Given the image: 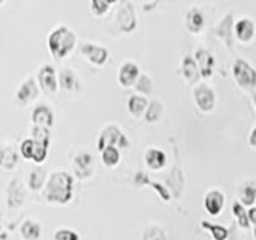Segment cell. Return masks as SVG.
<instances>
[{
    "mask_svg": "<svg viewBox=\"0 0 256 240\" xmlns=\"http://www.w3.org/2000/svg\"><path fill=\"white\" fill-rule=\"evenodd\" d=\"M74 176L68 172H53L42 194L45 202L53 205H68L74 197Z\"/></svg>",
    "mask_w": 256,
    "mask_h": 240,
    "instance_id": "cell-1",
    "label": "cell"
},
{
    "mask_svg": "<svg viewBox=\"0 0 256 240\" xmlns=\"http://www.w3.org/2000/svg\"><path fill=\"white\" fill-rule=\"evenodd\" d=\"M77 45V36L69 26H56L50 30V34L46 37V46L48 52L56 61L66 60L68 56L74 52Z\"/></svg>",
    "mask_w": 256,
    "mask_h": 240,
    "instance_id": "cell-2",
    "label": "cell"
},
{
    "mask_svg": "<svg viewBox=\"0 0 256 240\" xmlns=\"http://www.w3.org/2000/svg\"><path fill=\"white\" fill-rule=\"evenodd\" d=\"M96 148H98L100 152H102L106 148L126 149V148H130V140L126 138V134L122 132L120 126L108 125L101 130L98 141H96Z\"/></svg>",
    "mask_w": 256,
    "mask_h": 240,
    "instance_id": "cell-3",
    "label": "cell"
},
{
    "mask_svg": "<svg viewBox=\"0 0 256 240\" xmlns=\"http://www.w3.org/2000/svg\"><path fill=\"white\" fill-rule=\"evenodd\" d=\"M232 76L237 85L245 92H254L256 88V70L244 58H237L232 64Z\"/></svg>",
    "mask_w": 256,
    "mask_h": 240,
    "instance_id": "cell-4",
    "label": "cell"
},
{
    "mask_svg": "<svg viewBox=\"0 0 256 240\" xmlns=\"http://www.w3.org/2000/svg\"><path fill=\"white\" fill-rule=\"evenodd\" d=\"M28 198V190H26V184L22 182L21 178L14 176L10 181H8L6 186V208L8 210H20V208L26 204Z\"/></svg>",
    "mask_w": 256,
    "mask_h": 240,
    "instance_id": "cell-5",
    "label": "cell"
},
{
    "mask_svg": "<svg viewBox=\"0 0 256 240\" xmlns=\"http://www.w3.org/2000/svg\"><path fill=\"white\" fill-rule=\"evenodd\" d=\"M116 24L118 30L124 34H132L136 29L138 21H136V12L132 2H120V6L116 13Z\"/></svg>",
    "mask_w": 256,
    "mask_h": 240,
    "instance_id": "cell-6",
    "label": "cell"
},
{
    "mask_svg": "<svg viewBox=\"0 0 256 240\" xmlns=\"http://www.w3.org/2000/svg\"><path fill=\"white\" fill-rule=\"evenodd\" d=\"M37 84L45 94L53 96L60 90L58 85V72L52 64H42L37 70Z\"/></svg>",
    "mask_w": 256,
    "mask_h": 240,
    "instance_id": "cell-7",
    "label": "cell"
},
{
    "mask_svg": "<svg viewBox=\"0 0 256 240\" xmlns=\"http://www.w3.org/2000/svg\"><path fill=\"white\" fill-rule=\"evenodd\" d=\"M192 96H194V102L198 108L200 112L204 114H208L212 112L216 106V93L214 90L206 84H198L194 86V92H192Z\"/></svg>",
    "mask_w": 256,
    "mask_h": 240,
    "instance_id": "cell-8",
    "label": "cell"
},
{
    "mask_svg": "<svg viewBox=\"0 0 256 240\" xmlns=\"http://www.w3.org/2000/svg\"><path fill=\"white\" fill-rule=\"evenodd\" d=\"M40 94V86L37 84L36 77H28L20 84L18 90L14 93V101L20 106H29L30 102H34Z\"/></svg>",
    "mask_w": 256,
    "mask_h": 240,
    "instance_id": "cell-9",
    "label": "cell"
},
{
    "mask_svg": "<svg viewBox=\"0 0 256 240\" xmlns=\"http://www.w3.org/2000/svg\"><path fill=\"white\" fill-rule=\"evenodd\" d=\"M80 54H82L88 62L93 64V66H96V68L104 66L109 60L108 48L100 45V44H92V42L82 44V46H80Z\"/></svg>",
    "mask_w": 256,
    "mask_h": 240,
    "instance_id": "cell-10",
    "label": "cell"
},
{
    "mask_svg": "<svg viewBox=\"0 0 256 240\" xmlns=\"http://www.w3.org/2000/svg\"><path fill=\"white\" fill-rule=\"evenodd\" d=\"M72 166H74V174L78 180H90L94 173V160L90 152L82 150L72 160Z\"/></svg>",
    "mask_w": 256,
    "mask_h": 240,
    "instance_id": "cell-11",
    "label": "cell"
},
{
    "mask_svg": "<svg viewBox=\"0 0 256 240\" xmlns=\"http://www.w3.org/2000/svg\"><path fill=\"white\" fill-rule=\"evenodd\" d=\"M140 76H141V72H140L138 64L133 62V61H125L122 66L118 68L117 80H118L120 86L130 88V86H134L136 85Z\"/></svg>",
    "mask_w": 256,
    "mask_h": 240,
    "instance_id": "cell-12",
    "label": "cell"
},
{
    "mask_svg": "<svg viewBox=\"0 0 256 240\" xmlns=\"http://www.w3.org/2000/svg\"><path fill=\"white\" fill-rule=\"evenodd\" d=\"M58 85L61 92L66 93H76L82 90V80L76 74L74 69H61L58 72Z\"/></svg>",
    "mask_w": 256,
    "mask_h": 240,
    "instance_id": "cell-13",
    "label": "cell"
},
{
    "mask_svg": "<svg viewBox=\"0 0 256 240\" xmlns=\"http://www.w3.org/2000/svg\"><path fill=\"white\" fill-rule=\"evenodd\" d=\"M30 120L34 126H45L52 130L54 125V112L50 106H46V104H37V106L32 109Z\"/></svg>",
    "mask_w": 256,
    "mask_h": 240,
    "instance_id": "cell-14",
    "label": "cell"
},
{
    "mask_svg": "<svg viewBox=\"0 0 256 240\" xmlns=\"http://www.w3.org/2000/svg\"><path fill=\"white\" fill-rule=\"evenodd\" d=\"M234 14L228 13L224 18L220 21L218 28H216V37L222 40L224 45H226L229 50H232L234 46Z\"/></svg>",
    "mask_w": 256,
    "mask_h": 240,
    "instance_id": "cell-15",
    "label": "cell"
},
{
    "mask_svg": "<svg viewBox=\"0 0 256 240\" xmlns=\"http://www.w3.org/2000/svg\"><path fill=\"white\" fill-rule=\"evenodd\" d=\"M224 202H226V197H224V194L221 190H208L205 197H204V206L208 214L212 216H218L222 208H224Z\"/></svg>",
    "mask_w": 256,
    "mask_h": 240,
    "instance_id": "cell-16",
    "label": "cell"
},
{
    "mask_svg": "<svg viewBox=\"0 0 256 240\" xmlns=\"http://www.w3.org/2000/svg\"><path fill=\"white\" fill-rule=\"evenodd\" d=\"M194 58L197 61V66L200 69V76H202V78H210L214 72V56L208 50H205V48H198Z\"/></svg>",
    "mask_w": 256,
    "mask_h": 240,
    "instance_id": "cell-17",
    "label": "cell"
},
{
    "mask_svg": "<svg viewBox=\"0 0 256 240\" xmlns=\"http://www.w3.org/2000/svg\"><path fill=\"white\" fill-rule=\"evenodd\" d=\"M181 70H182V77L184 80L189 84V85H198V80L202 78L200 76V69L197 66V61L194 56L190 54H186L182 58V62H181Z\"/></svg>",
    "mask_w": 256,
    "mask_h": 240,
    "instance_id": "cell-18",
    "label": "cell"
},
{
    "mask_svg": "<svg viewBox=\"0 0 256 240\" xmlns=\"http://www.w3.org/2000/svg\"><path fill=\"white\" fill-rule=\"evenodd\" d=\"M20 152L12 144H2L0 146V168L13 172L20 162Z\"/></svg>",
    "mask_w": 256,
    "mask_h": 240,
    "instance_id": "cell-19",
    "label": "cell"
},
{
    "mask_svg": "<svg viewBox=\"0 0 256 240\" xmlns=\"http://www.w3.org/2000/svg\"><path fill=\"white\" fill-rule=\"evenodd\" d=\"M234 36L238 42L250 44L254 37V22L250 18H240L234 24Z\"/></svg>",
    "mask_w": 256,
    "mask_h": 240,
    "instance_id": "cell-20",
    "label": "cell"
},
{
    "mask_svg": "<svg viewBox=\"0 0 256 240\" xmlns=\"http://www.w3.org/2000/svg\"><path fill=\"white\" fill-rule=\"evenodd\" d=\"M42 222L34 218H26L20 226V236L22 240H38L42 237Z\"/></svg>",
    "mask_w": 256,
    "mask_h": 240,
    "instance_id": "cell-21",
    "label": "cell"
},
{
    "mask_svg": "<svg viewBox=\"0 0 256 240\" xmlns=\"http://www.w3.org/2000/svg\"><path fill=\"white\" fill-rule=\"evenodd\" d=\"M48 173L45 170V166L42 165H37L34 166L32 170L29 172V176H28V186L30 190H44L45 186H46V181H48Z\"/></svg>",
    "mask_w": 256,
    "mask_h": 240,
    "instance_id": "cell-22",
    "label": "cell"
},
{
    "mask_svg": "<svg viewBox=\"0 0 256 240\" xmlns=\"http://www.w3.org/2000/svg\"><path fill=\"white\" fill-rule=\"evenodd\" d=\"M149 106V101L146 96H141V94H132L130 98L126 101V109H128V114L133 116L134 118H140L144 117Z\"/></svg>",
    "mask_w": 256,
    "mask_h": 240,
    "instance_id": "cell-23",
    "label": "cell"
},
{
    "mask_svg": "<svg viewBox=\"0 0 256 240\" xmlns=\"http://www.w3.org/2000/svg\"><path fill=\"white\" fill-rule=\"evenodd\" d=\"M144 160H146V165L150 168V170H162L166 164V154L162 149L157 148H149L146 152H144Z\"/></svg>",
    "mask_w": 256,
    "mask_h": 240,
    "instance_id": "cell-24",
    "label": "cell"
},
{
    "mask_svg": "<svg viewBox=\"0 0 256 240\" xmlns=\"http://www.w3.org/2000/svg\"><path fill=\"white\" fill-rule=\"evenodd\" d=\"M205 26V18L204 13L198 8H189L186 13V28L190 34H200Z\"/></svg>",
    "mask_w": 256,
    "mask_h": 240,
    "instance_id": "cell-25",
    "label": "cell"
},
{
    "mask_svg": "<svg viewBox=\"0 0 256 240\" xmlns=\"http://www.w3.org/2000/svg\"><path fill=\"white\" fill-rule=\"evenodd\" d=\"M232 214L237 218V224L240 226V229H248L250 228V220H248V210L246 206L240 202V200H236L232 204Z\"/></svg>",
    "mask_w": 256,
    "mask_h": 240,
    "instance_id": "cell-26",
    "label": "cell"
},
{
    "mask_svg": "<svg viewBox=\"0 0 256 240\" xmlns=\"http://www.w3.org/2000/svg\"><path fill=\"white\" fill-rule=\"evenodd\" d=\"M162 114H164V104L158 100H152L149 101L148 110H146V114H144V120H146L148 124H156L160 120Z\"/></svg>",
    "mask_w": 256,
    "mask_h": 240,
    "instance_id": "cell-27",
    "label": "cell"
},
{
    "mask_svg": "<svg viewBox=\"0 0 256 240\" xmlns=\"http://www.w3.org/2000/svg\"><path fill=\"white\" fill-rule=\"evenodd\" d=\"M200 226H202V229L210 232L213 240H228V237H229L228 228L221 226V224H213V222H208L204 220V221H200Z\"/></svg>",
    "mask_w": 256,
    "mask_h": 240,
    "instance_id": "cell-28",
    "label": "cell"
},
{
    "mask_svg": "<svg viewBox=\"0 0 256 240\" xmlns=\"http://www.w3.org/2000/svg\"><path fill=\"white\" fill-rule=\"evenodd\" d=\"M120 149L117 148H106L101 152V160H102V165L108 166V168H114L120 164Z\"/></svg>",
    "mask_w": 256,
    "mask_h": 240,
    "instance_id": "cell-29",
    "label": "cell"
},
{
    "mask_svg": "<svg viewBox=\"0 0 256 240\" xmlns=\"http://www.w3.org/2000/svg\"><path fill=\"white\" fill-rule=\"evenodd\" d=\"M30 138L34 140L36 142L42 144V146L50 148V141H52V132H50V128H45V126H32Z\"/></svg>",
    "mask_w": 256,
    "mask_h": 240,
    "instance_id": "cell-30",
    "label": "cell"
},
{
    "mask_svg": "<svg viewBox=\"0 0 256 240\" xmlns=\"http://www.w3.org/2000/svg\"><path fill=\"white\" fill-rule=\"evenodd\" d=\"M242 202L245 206L252 208L254 206V200H256V184L253 181H246L244 184V189H242V197H240Z\"/></svg>",
    "mask_w": 256,
    "mask_h": 240,
    "instance_id": "cell-31",
    "label": "cell"
},
{
    "mask_svg": "<svg viewBox=\"0 0 256 240\" xmlns=\"http://www.w3.org/2000/svg\"><path fill=\"white\" fill-rule=\"evenodd\" d=\"M134 90L141 93L142 96H148L152 93V90H154V84H152V78L148 76V74H141L138 82H136L134 85Z\"/></svg>",
    "mask_w": 256,
    "mask_h": 240,
    "instance_id": "cell-32",
    "label": "cell"
},
{
    "mask_svg": "<svg viewBox=\"0 0 256 240\" xmlns=\"http://www.w3.org/2000/svg\"><path fill=\"white\" fill-rule=\"evenodd\" d=\"M20 154L22 158L26 160H32L34 158V154H36V141L32 138H26L22 140L21 144H20Z\"/></svg>",
    "mask_w": 256,
    "mask_h": 240,
    "instance_id": "cell-33",
    "label": "cell"
},
{
    "mask_svg": "<svg viewBox=\"0 0 256 240\" xmlns=\"http://www.w3.org/2000/svg\"><path fill=\"white\" fill-rule=\"evenodd\" d=\"M112 4H114V2H108V0H92V2H90V12L94 16L101 18V16H104L109 12V8H110Z\"/></svg>",
    "mask_w": 256,
    "mask_h": 240,
    "instance_id": "cell-34",
    "label": "cell"
},
{
    "mask_svg": "<svg viewBox=\"0 0 256 240\" xmlns=\"http://www.w3.org/2000/svg\"><path fill=\"white\" fill-rule=\"evenodd\" d=\"M142 240H166V234L160 226L152 224V226H149L146 230H144Z\"/></svg>",
    "mask_w": 256,
    "mask_h": 240,
    "instance_id": "cell-35",
    "label": "cell"
},
{
    "mask_svg": "<svg viewBox=\"0 0 256 240\" xmlns=\"http://www.w3.org/2000/svg\"><path fill=\"white\" fill-rule=\"evenodd\" d=\"M53 238L54 240H80V236H78V232L72 230V229L61 228L58 230H54Z\"/></svg>",
    "mask_w": 256,
    "mask_h": 240,
    "instance_id": "cell-36",
    "label": "cell"
},
{
    "mask_svg": "<svg viewBox=\"0 0 256 240\" xmlns=\"http://www.w3.org/2000/svg\"><path fill=\"white\" fill-rule=\"evenodd\" d=\"M148 186L154 189V190L157 192V194L160 196V198L164 200V202H168V200H170V197H172V196H170V192H168V189H166L165 186H162L160 182H154V181H150V180H149Z\"/></svg>",
    "mask_w": 256,
    "mask_h": 240,
    "instance_id": "cell-37",
    "label": "cell"
},
{
    "mask_svg": "<svg viewBox=\"0 0 256 240\" xmlns=\"http://www.w3.org/2000/svg\"><path fill=\"white\" fill-rule=\"evenodd\" d=\"M248 144H250L253 149H256V125L253 126L250 136H248Z\"/></svg>",
    "mask_w": 256,
    "mask_h": 240,
    "instance_id": "cell-38",
    "label": "cell"
},
{
    "mask_svg": "<svg viewBox=\"0 0 256 240\" xmlns=\"http://www.w3.org/2000/svg\"><path fill=\"white\" fill-rule=\"evenodd\" d=\"M248 220H250V224H254L256 226V205L248 208Z\"/></svg>",
    "mask_w": 256,
    "mask_h": 240,
    "instance_id": "cell-39",
    "label": "cell"
},
{
    "mask_svg": "<svg viewBox=\"0 0 256 240\" xmlns=\"http://www.w3.org/2000/svg\"><path fill=\"white\" fill-rule=\"evenodd\" d=\"M0 240H12L10 238V234H8V232H2V234H0Z\"/></svg>",
    "mask_w": 256,
    "mask_h": 240,
    "instance_id": "cell-40",
    "label": "cell"
},
{
    "mask_svg": "<svg viewBox=\"0 0 256 240\" xmlns=\"http://www.w3.org/2000/svg\"><path fill=\"white\" fill-rule=\"evenodd\" d=\"M252 100H253V104H254V110H256V92H252Z\"/></svg>",
    "mask_w": 256,
    "mask_h": 240,
    "instance_id": "cell-41",
    "label": "cell"
},
{
    "mask_svg": "<svg viewBox=\"0 0 256 240\" xmlns=\"http://www.w3.org/2000/svg\"><path fill=\"white\" fill-rule=\"evenodd\" d=\"M4 218V210H2V205H0V220Z\"/></svg>",
    "mask_w": 256,
    "mask_h": 240,
    "instance_id": "cell-42",
    "label": "cell"
},
{
    "mask_svg": "<svg viewBox=\"0 0 256 240\" xmlns=\"http://www.w3.org/2000/svg\"><path fill=\"white\" fill-rule=\"evenodd\" d=\"M4 232V228H2V222H0V234Z\"/></svg>",
    "mask_w": 256,
    "mask_h": 240,
    "instance_id": "cell-43",
    "label": "cell"
},
{
    "mask_svg": "<svg viewBox=\"0 0 256 240\" xmlns=\"http://www.w3.org/2000/svg\"><path fill=\"white\" fill-rule=\"evenodd\" d=\"M253 234H254V240H256V226H254V230H253Z\"/></svg>",
    "mask_w": 256,
    "mask_h": 240,
    "instance_id": "cell-44",
    "label": "cell"
},
{
    "mask_svg": "<svg viewBox=\"0 0 256 240\" xmlns=\"http://www.w3.org/2000/svg\"><path fill=\"white\" fill-rule=\"evenodd\" d=\"M4 4H5V0H0V6H2Z\"/></svg>",
    "mask_w": 256,
    "mask_h": 240,
    "instance_id": "cell-45",
    "label": "cell"
}]
</instances>
